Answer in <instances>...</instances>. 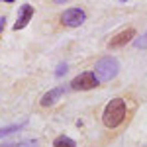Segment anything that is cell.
Listing matches in <instances>:
<instances>
[{
    "instance_id": "cell-1",
    "label": "cell",
    "mask_w": 147,
    "mask_h": 147,
    "mask_svg": "<svg viewBox=\"0 0 147 147\" xmlns=\"http://www.w3.org/2000/svg\"><path fill=\"white\" fill-rule=\"evenodd\" d=\"M125 118V100L122 98H114L106 104L104 114H102V122L106 127H118Z\"/></svg>"
},
{
    "instance_id": "cell-2",
    "label": "cell",
    "mask_w": 147,
    "mask_h": 147,
    "mask_svg": "<svg viewBox=\"0 0 147 147\" xmlns=\"http://www.w3.org/2000/svg\"><path fill=\"white\" fill-rule=\"evenodd\" d=\"M118 71H120V63L116 57H102L94 67V75L98 82H108L118 75Z\"/></svg>"
},
{
    "instance_id": "cell-3",
    "label": "cell",
    "mask_w": 147,
    "mask_h": 147,
    "mask_svg": "<svg viewBox=\"0 0 147 147\" xmlns=\"http://www.w3.org/2000/svg\"><path fill=\"white\" fill-rule=\"evenodd\" d=\"M94 86H98V79H96L94 71L92 73H82L79 77H75L73 82H71V88L73 90H90Z\"/></svg>"
},
{
    "instance_id": "cell-4",
    "label": "cell",
    "mask_w": 147,
    "mask_h": 147,
    "mask_svg": "<svg viewBox=\"0 0 147 147\" xmlns=\"http://www.w3.org/2000/svg\"><path fill=\"white\" fill-rule=\"evenodd\" d=\"M84 20H86V14L80 8H69V10H65L61 14V22L65 24V26H69V28H77Z\"/></svg>"
},
{
    "instance_id": "cell-5",
    "label": "cell",
    "mask_w": 147,
    "mask_h": 147,
    "mask_svg": "<svg viewBox=\"0 0 147 147\" xmlns=\"http://www.w3.org/2000/svg\"><path fill=\"white\" fill-rule=\"evenodd\" d=\"M136 37V30L134 28H127V30H122L120 34H116L108 41V49H116V47H122V45H125L127 41H131Z\"/></svg>"
},
{
    "instance_id": "cell-6",
    "label": "cell",
    "mask_w": 147,
    "mask_h": 147,
    "mask_svg": "<svg viewBox=\"0 0 147 147\" xmlns=\"http://www.w3.org/2000/svg\"><path fill=\"white\" fill-rule=\"evenodd\" d=\"M71 88V86H69ZM65 84H61V86H57V88H53V90H49V92H45L43 96H41V106H51V104H55L65 92L69 90Z\"/></svg>"
},
{
    "instance_id": "cell-7",
    "label": "cell",
    "mask_w": 147,
    "mask_h": 147,
    "mask_svg": "<svg viewBox=\"0 0 147 147\" xmlns=\"http://www.w3.org/2000/svg\"><path fill=\"white\" fill-rule=\"evenodd\" d=\"M34 18V6H30V4H24L22 10H20V16H18V22L14 24V30L18 32V30H24L28 24H30V20Z\"/></svg>"
},
{
    "instance_id": "cell-8",
    "label": "cell",
    "mask_w": 147,
    "mask_h": 147,
    "mask_svg": "<svg viewBox=\"0 0 147 147\" xmlns=\"http://www.w3.org/2000/svg\"><path fill=\"white\" fill-rule=\"evenodd\" d=\"M26 124H28V122H26V120H22V122H18V124H12V125H6V127H0V137H6V136H10V134H14V131H20Z\"/></svg>"
},
{
    "instance_id": "cell-9",
    "label": "cell",
    "mask_w": 147,
    "mask_h": 147,
    "mask_svg": "<svg viewBox=\"0 0 147 147\" xmlns=\"http://www.w3.org/2000/svg\"><path fill=\"white\" fill-rule=\"evenodd\" d=\"M53 147H77V143L67 136H59L55 141H53Z\"/></svg>"
},
{
    "instance_id": "cell-10",
    "label": "cell",
    "mask_w": 147,
    "mask_h": 147,
    "mask_svg": "<svg viewBox=\"0 0 147 147\" xmlns=\"http://www.w3.org/2000/svg\"><path fill=\"white\" fill-rule=\"evenodd\" d=\"M37 141L35 139H26V141H20V143H4L2 147H35Z\"/></svg>"
},
{
    "instance_id": "cell-11",
    "label": "cell",
    "mask_w": 147,
    "mask_h": 147,
    "mask_svg": "<svg viewBox=\"0 0 147 147\" xmlns=\"http://www.w3.org/2000/svg\"><path fill=\"white\" fill-rule=\"evenodd\" d=\"M134 45L139 47V49H141V47H147V32H145L143 35H141L139 39H136V41H134Z\"/></svg>"
},
{
    "instance_id": "cell-12",
    "label": "cell",
    "mask_w": 147,
    "mask_h": 147,
    "mask_svg": "<svg viewBox=\"0 0 147 147\" xmlns=\"http://www.w3.org/2000/svg\"><path fill=\"white\" fill-rule=\"evenodd\" d=\"M65 73H67V65H65V63H61V65H59V67H57L55 75H57V77H63V75H65Z\"/></svg>"
},
{
    "instance_id": "cell-13",
    "label": "cell",
    "mask_w": 147,
    "mask_h": 147,
    "mask_svg": "<svg viewBox=\"0 0 147 147\" xmlns=\"http://www.w3.org/2000/svg\"><path fill=\"white\" fill-rule=\"evenodd\" d=\"M4 22H6V20H4V18H0V32L4 30Z\"/></svg>"
},
{
    "instance_id": "cell-14",
    "label": "cell",
    "mask_w": 147,
    "mask_h": 147,
    "mask_svg": "<svg viewBox=\"0 0 147 147\" xmlns=\"http://www.w3.org/2000/svg\"><path fill=\"white\" fill-rule=\"evenodd\" d=\"M53 2H57V4H63V2H65V0H53Z\"/></svg>"
},
{
    "instance_id": "cell-15",
    "label": "cell",
    "mask_w": 147,
    "mask_h": 147,
    "mask_svg": "<svg viewBox=\"0 0 147 147\" xmlns=\"http://www.w3.org/2000/svg\"><path fill=\"white\" fill-rule=\"evenodd\" d=\"M4 2H14V0H4Z\"/></svg>"
},
{
    "instance_id": "cell-16",
    "label": "cell",
    "mask_w": 147,
    "mask_h": 147,
    "mask_svg": "<svg viewBox=\"0 0 147 147\" xmlns=\"http://www.w3.org/2000/svg\"><path fill=\"white\" fill-rule=\"evenodd\" d=\"M122 2H125V0H122Z\"/></svg>"
}]
</instances>
